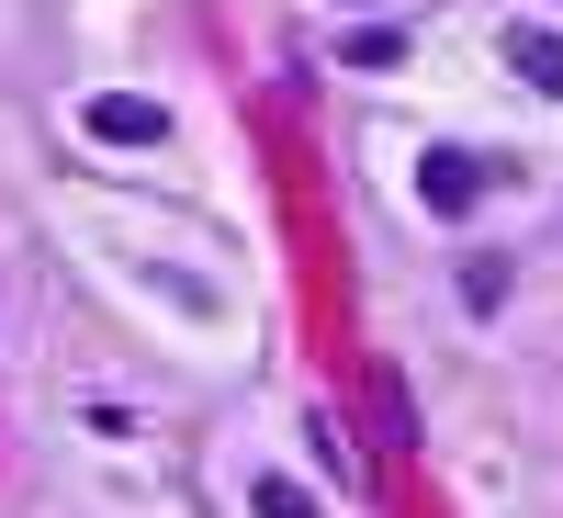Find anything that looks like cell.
Masks as SVG:
<instances>
[{
	"mask_svg": "<svg viewBox=\"0 0 563 518\" xmlns=\"http://www.w3.org/2000/svg\"><path fill=\"white\" fill-rule=\"evenodd\" d=\"M417 192H429V214H474V203H485V158L429 147V158H417Z\"/></svg>",
	"mask_w": 563,
	"mask_h": 518,
	"instance_id": "6da1fadb",
	"label": "cell"
},
{
	"mask_svg": "<svg viewBox=\"0 0 563 518\" xmlns=\"http://www.w3.org/2000/svg\"><path fill=\"white\" fill-rule=\"evenodd\" d=\"M90 135H102V147H158L169 113H158V102H135V90H102V102H90Z\"/></svg>",
	"mask_w": 563,
	"mask_h": 518,
	"instance_id": "7a4b0ae2",
	"label": "cell"
},
{
	"mask_svg": "<svg viewBox=\"0 0 563 518\" xmlns=\"http://www.w3.org/2000/svg\"><path fill=\"white\" fill-rule=\"evenodd\" d=\"M507 68H519L530 90H563V34L552 23H507Z\"/></svg>",
	"mask_w": 563,
	"mask_h": 518,
	"instance_id": "3957f363",
	"label": "cell"
},
{
	"mask_svg": "<svg viewBox=\"0 0 563 518\" xmlns=\"http://www.w3.org/2000/svg\"><path fill=\"white\" fill-rule=\"evenodd\" d=\"M462 305L496 316V305H507V271H496V260H474V271H462Z\"/></svg>",
	"mask_w": 563,
	"mask_h": 518,
	"instance_id": "277c9868",
	"label": "cell"
},
{
	"mask_svg": "<svg viewBox=\"0 0 563 518\" xmlns=\"http://www.w3.org/2000/svg\"><path fill=\"white\" fill-rule=\"evenodd\" d=\"M249 507H260V518H316V496H305V485H282V474H271Z\"/></svg>",
	"mask_w": 563,
	"mask_h": 518,
	"instance_id": "5b68a950",
	"label": "cell"
}]
</instances>
